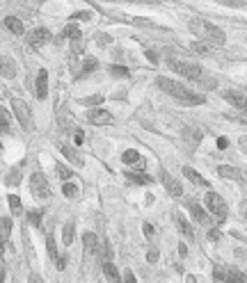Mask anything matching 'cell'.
<instances>
[{
	"label": "cell",
	"instance_id": "23",
	"mask_svg": "<svg viewBox=\"0 0 247 283\" xmlns=\"http://www.w3.org/2000/svg\"><path fill=\"white\" fill-rule=\"evenodd\" d=\"M62 153H64V158L69 162H74V165H78V167L82 165V155L78 153V151H74L71 146H62Z\"/></svg>",
	"mask_w": 247,
	"mask_h": 283
},
{
	"label": "cell",
	"instance_id": "53",
	"mask_svg": "<svg viewBox=\"0 0 247 283\" xmlns=\"http://www.w3.org/2000/svg\"><path fill=\"white\" fill-rule=\"evenodd\" d=\"M245 219H247V215H245Z\"/></svg>",
	"mask_w": 247,
	"mask_h": 283
},
{
	"label": "cell",
	"instance_id": "40",
	"mask_svg": "<svg viewBox=\"0 0 247 283\" xmlns=\"http://www.w3.org/2000/svg\"><path fill=\"white\" fill-rule=\"evenodd\" d=\"M208 240H210V242H218V240H220V231L210 229V231H208Z\"/></svg>",
	"mask_w": 247,
	"mask_h": 283
},
{
	"label": "cell",
	"instance_id": "32",
	"mask_svg": "<svg viewBox=\"0 0 247 283\" xmlns=\"http://www.w3.org/2000/svg\"><path fill=\"white\" fill-rule=\"evenodd\" d=\"M96 66H98L96 59H94V57H87L85 64H82V73H92V71H96Z\"/></svg>",
	"mask_w": 247,
	"mask_h": 283
},
{
	"label": "cell",
	"instance_id": "48",
	"mask_svg": "<svg viewBox=\"0 0 247 283\" xmlns=\"http://www.w3.org/2000/svg\"><path fill=\"white\" fill-rule=\"evenodd\" d=\"M82 139H85V135H82V133H76V144H82Z\"/></svg>",
	"mask_w": 247,
	"mask_h": 283
},
{
	"label": "cell",
	"instance_id": "17",
	"mask_svg": "<svg viewBox=\"0 0 247 283\" xmlns=\"http://www.w3.org/2000/svg\"><path fill=\"white\" fill-rule=\"evenodd\" d=\"M183 176L188 178V181H192L194 185H199V187H208L210 183L206 181L204 176H202V174H197V171L192 169V167H183Z\"/></svg>",
	"mask_w": 247,
	"mask_h": 283
},
{
	"label": "cell",
	"instance_id": "22",
	"mask_svg": "<svg viewBox=\"0 0 247 283\" xmlns=\"http://www.w3.org/2000/svg\"><path fill=\"white\" fill-rule=\"evenodd\" d=\"M62 34H64L69 41H80V37H82V34H80V27L76 25V23H69V25L64 27V32H62Z\"/></svg>",
	"mask_w": 247,
	"mask_h": 283
},
{
	"label": "cell",
	"instance_id": "43",
	"mask_svg": "<svg viewBox=\"0 0 247 283\" xmlns=\"http://www.w3.org/2000/svg\"><path fill=\"white\" fill-rule=\"evenodd\" d=\"M142 229H144V235H146V238H149V240H151V238H154V226H151V224H144V226H142Z\"/></svg>",
	"mask_w": 247,
	"mask_h": 283
},
{
	"label": "cell",
	"instance_id": "34",
	"mask_svg": "<svg viewBox=\"0 0 247 283\" xmlns=\"http://www.w3.org/2000/svg\"><path fill=\"white\" fill-rule=\"evenodd\" d=\"M18 181H21V169H14L7 174V185H18Z\"/></svg>",
	"mask_w": 247,
	"mask_h": 283
},
{
	"label": "cell",
	"instance_id": "5",
	"mask_svg": "<svg viewBox=\"0 0 247 283\" xmlns=\"http://www.w3.org/2000/svg\"><path fill=\"white\" fill-rule=\"evenodd\" d=\"M167 64H170V69H172L174 73L183 75V78H188V80H197V78H202V69H199L197 64L181 62V59H170Z\"/></svg>",
	"mask_w": 247,
	"mask_h": 283
},
{
	"label": "cell",
	"instance_id": "9",
	"mask_svg": "<svg viewBox=\"0 0 247 283\" xmlns=\"http://www.w3.org/2000/svg\"><path fill=\"white\" fill-rule=\"evenodd\" d=\"M34 91H37V98L44 101V98L48 96V71L42 69L37 73V82H34Z\"/></svg>",
	"mask_w": 247,
	"mask_h": 283
},
{
	"label": "cell",
	"instance_id": "6",
	"mask_svg": "<svg viewBox=\"0 0 247 283\" xmlns=\"http://www.w3.org/2000/svg\"><path fill=\"white\" fill-rule=\"evenodd\" d=\"M12 110H14V117L18 119V123H21L26 130H30V107H28L26 101H21V98H12Z\"/></svg>",
	"mask_w": 247,
	"mask_h": 283
},
{
	"label": "cell",
	"instance_id": "35",
	"mask_svg": "<svg viewBox=\"0 0 247 283\" xmlns=\"http://www.w3.org/2000/svg\"><path fill=\"white\" fill-rule=\"evenodd\" d=\"M58 174H60V178H62V181H69V178L74 176V171L66 169L64 165H58Z\"/></svg>",
	"mask_w": 247,
	"mask_h": 283
},
{
	"label": "cell",
	"instance_id": "18",
	"mask_svg": "<svg viewBox=\"0 0 247 283\" xmlns=\"http://www.w3.org/2000/svg\"><path fill=\"white\" fill-rule=\"evenodd\" d=\"M82 247H85V254L87 256H92V254H96V247H98V238L94 233H87L82 235Z\"/></svg>",
	"mask_w": 247,
	"mask_h": 283
},
{
	"label": "cell",
	"instance_id": "28",
	"mask_svg": "<svg viewBox=\"0 0 247 283\" xmlns=\"http://www.w3.org/2000/svg\"><path fill=\"white\" fill-rule=\"evenodd\" d=\"M7 201H10V208H12V213H14V215H21L23 213V206H21V199H18V197L10 194V197H7Z\"/></svg>",
	"mask_w": 247,
	"mask_h": 283
},
{
	"label": "cell",
	"instance_id": "33",
	"mask_svg": "<svg viewBox=\"0 0 247 283\" xmlns=\"http://www.w3.org/2000/svg\"><path fill=\"white\" fill-rule=\"evenodd\" d=\"M42 217H44V210H30V213H28V219H30L34 226L42 224Z\"/></svg>",
	"mask_w": 247,
	"mask_h": 283
},
{
	"label": "cell",
	"instance_id": "3",
	"mask_svg": "<svg viewBox=\"0 0 247 283\" xmlns=\"http://www.w3.org/2000/svg\"><path fill=\"white\" fill-rule=\"evenodd\" d=\"M204 203H206V210H208L210 215H213L218 222H224L226 215H229V208H226V203L222 201L220 194H215V192H208L204 197Z\"/></svg>",
	"mask_w": 247,
	"mask_h": 283
},
{
	"label": "cell",
	"instance_id": "49",
	"mask_svg": "<svg viewBox=\"0 0 247 283\" xmlns=\"http://www.w3.org/2000/svg\"><path fill=\"white\" fill-rule=\"evenodd\" d=\"M178 254H181V256H186V254H188V247H186V245H178Z\"/></svg>",
	"mask_w": 247,
	"mask_h": 283
},
{
	"label": "cell",
	"instance_id": "51",
	"mask_svg": "<svg viewBox=\"0 0 247 283\" xmlns=\"http://www.w3.org/2000/svg\"><path fill=\"white\" fill-rule=\"evenodd\" d=\"M242 181H245V183H247V171H242Z\"/></svg>",
	"mask_w": 247,
	"mask_h": 283
},
{
	"label": "cell",
	"instance_id": "4",
	"mask_svg": "<svg viewBox=\"0 0 247 283\" xmlns=\"http://www.w3.org/2000/svg\"><path fill=\"white\" fill-rule=\"evenodd\" d=\"M30 192H32V197L42 199V201H46V199L53 197V190H50V183L46 181V176H44L42 171H37V174H32V178H30Z\"/></svg>",
	"mask_w": 247,
	"mask_h": 283
},
{
	"label": "cell",
	"instance_id": "47",
	"mask_svg": "<svg viewBox=\"0 0 247 283\" xmlns=\"http://www.w3.org/2000/svg\"><path fill=\"white\" fill-rule=\"evenodd\" d=\"M28 283H44L42 279H39V274H30V279H28Z\"/></svg>",
	"mask_w": 247,
	"mask_h": 283
},
{
	"label": "cell",
	"instance_id": "36",
	"mask_svg": "<svg viewBox=\"0 0 247 283\" xmlns=\"http://www.w3.org/2000/svg\"><path fill=\"white\" fill-rule=\"evenodd\" d=\"M110 71H112L114 75H119V78H128V69H126V66H110Z\"/></svg>",
	"mask_w": 247,
	"mask_h": 283
},
{
	"label": "cell",
	"instance_id": "10",
	"mask_svg": "<svg viewBox=\"0 0 247 283\" xmlns=\"http://www.w3.org/2000/svg\"><path fill=\"white\" fill-rule=\"evenodd\" d=\"M222 98H224L226 103H231V105L236 107V110H240V112H247V96H242V94H236V91H222Z\"/></svg>",
	"mask_w": 247,
	"mask_h": 283
},
{
	"label": "cell",
	"instance_id": "2",
	"mask_svg": "<svg viewBox=\"0 0 247 283\" xmlns=\"http://www.w3.org/2000/svg\"><path fill=\"white\" fill-rule=\"evenodd\" d=\"M188 27L199 41H206V43H210V46H218V48H220L226 41L224 32H222L218 25H213L210 21H206V18H192V21L188 23Z\"/></svg>",
	"mask_w": 247,
	"mask_h": 283
},
{
	"label": "cell",
	"instance_id": "26",
	"mask_svg": "<svg viewBox=\"0 0 247 283\" xmlns=\"http://www.w3.org/2000/svg\"><path fill=\"white\" fill-rule=\"evenodd\" d=\"M62 194H64L66 199H76V197H78V187H76V183L66 181L64 185H62Z\"/></svg>",
	"mask_w": 247,
	"mask_h": 283
},
{
	"label": "cell",
	"instance_id": "16",
	"mask_svg": "<svg viewBox=\"0 0 247 283\" xmlns=\"http://www.w3.org/2000/svg\"><path fill=\"white\" fill-rule=\"evenodd\" d=\"M218 174L222 178H229V181H242V171L236 169V167H229V165H220L218 167Z\"/></svg>",
	"mask_w": 247,
	"mask_h": 283
},
{
	"label": "cell",
	"instance_id": "52",
	"mask_svg": "<svg viewBox=\"0 0 247 283\" xmlns=\"http://www.w3.org/2000/svg\"><path fill=\"white\" fill-rule=\"evenodd\" d=\"M188 283H197V281H194V279H192V277H188Z\"/></svg>",
	"mask_w": 247,
	"mask_h": 283
},
{
	"label": "cell",
	"instance_id": "11",
	"mask_svg": "<svg viewBox=\"0 0 247 283\" xmlns=\"http://www.w3.org/2000/svg\"><path fill=\"white\" fill-rule=\"evenodd\" d=\"M50 39V32L46 30V27H37V30H32L30 32V37H28V43L32 46V48H39V46H44V43Z\"/></svg>",
	"mask_w": 247,
	"mask_h": 283
},
{
	"label": "cell",
	"instance_id": "46",
	"mask_svg": "<svg viewBox=\"0 0 247 283\" xmlns=\"http://www.w3.org/2000/svg\"><path fill=\"white\" fill-rule=\"evenodd\" d=\"M64 267H66V258L60 256V258H58V270H64Z\"/></svg>",
	"mask_w": 247,
	"mask_h": 283
},
{
	"label": "cell",
	"instance_id": "29",
	"mask_svg": "<svg viewBox=\"0 0 247 283\" xmlns=\"http://www.w3.org/2000/svg\"><path fill=\"white\" fill-rule=\"evenodd\" d=\"M215 46H210V43H206V41H192V50H197V53H210Z\"/></svg>",
	"mask_w": 247,
	"mask_h": 283
},
{
	"label": "cell",
	"instance_id": "30",
	"mask_svg": "<svg viewBox=\"0 0 247 283\" xmlns=\"http://www.w3.org/2000/svg\"><path fill=\"white\" fill-rule=\"evenodd\" d=\"M103 94H94V96H87V98H80V103L82 105H101L103 103Z\"/></svg>",
	"mask_w": 247,
	"mask_h": 283
},
{
	"label": "cell",
	"instance_id": "37",
	"mask_svg": "<svg viewBox=\"0 0 247 283\" xmlns=\"http://www.w3.org/2000/svg\"><path fill=\"white\" fill-rule=\"evenodd\" d=\"M222 5H229V7H245V0H218Z\"/></svg>",
	"mask_w": 247,
	"mask_h": 283
},
{
	"label": "cell",
	"instance_id": "44",
	"mask_svg": "<svg viewBox=\"0 0 247 283\" xmlns=\"http://www.w3.org/2000/svg\"><path fill=\"white\" fill-rule=\"evenodd\" d=\"M110 41H112V37H110V34H98V43H110Z\"/></svg>",
	"mask_w": 247,
	"mask_h": 283
},
{
	"label": "cell",
	"instance_id": "25",
	"mask_svg": "<svg viewBox=\"0 0 247 283\" xmlns=\"http://www.w3.org/2000/svg\"><path fill=\"white\" fill-rule=\"evenodd\" d=\"M76 226L74 222H69V224H64V229H62V240H64V245H71V242L76 240Z\"/></svg>",
	"mask_w": 247,
	"mask_h": 283
},
{
	"label": "cell",
	"instance_id": "41",
	"mask_svg": "<svg viewBox=\"0 0 247 283\" xmlns=\"http://www.w3.org/2000/svg\"><path fill=\"white\" fill-rule=\"evenodd\" d=\"M226 146H229V139H226V137H218V149L224 151Z\"/></svg>",
	"mask_w": 247,
	"mask_h": 283
},
{
	"label": "cell",
	"instance_id": "14",
	"mask_svg": "<svg viewBox=\"0 0 247 283\" xmlns=\"http://www.w3.org/2000/svg\"><path fill=\"white\" fill-rule=\"evenodd\" d=\"M122 162L124 165H135L138 169H142L144 167V160H142V155L138 153L135 149H128V151H124V155H122Z\"/></svg>",
	"mask_w": 247,
	"mask_h": 283
},
{
	"label": "cell",
	"instance_id": "7",
	"mask_svg": "<svg viewBox=\"0 0 247 283\" xmlns=\"http://www.w3.org/2000/svg\"><path fill=\"white\" fill-rule=\"evenodd\" d=\"M160 181H162V185H165V190L170 192V197H174V199L183 197V187H181V183H178L174 176H170V174H167L165 169L160 171Z\"/></svg>",
	"mask_w": 247,
	"mask_h": 283
},
{
	"label": "cell",
	"instance_id": "13",
	"mask_svg": "<svg viewBox=\"0 0 247 283\" xmlns=\"http://www.w3.org/2000/svg\"><path fill=\"white\" fill-rule=\"evenodd\" d=\"M0 75L2 78H14L16 75V62L10 55H0Z\"/></svg>",
	"mask_w": 247,
	"mask_h": 283
},
{
	"label": "cell",
	"instance_id": "45",
	"mask_svg": "<svg viewBox=\"0 0 247 283\" xmlns=\"http://www.w3.org/2000/svg\"><path fill=\"white\" fill-rule=\"evenodd\" d=\"M146 57H149V62H154V64L158 62V55L154 53V50H146Z\"/></svg>",
	"mask_w": 247,
	"mask_h": 283
},
{
	"label": "cell",
	"instance_id": "20",
	"mask_svg": "<svg viewBox=\"0 0 247 283\" xmlns=\"http://www.w3.org/2000/svg\"><path fill=\"white\" fill-rule=\"evenodd\" d=\"M5 25H7V30H10V32H14V34H23V32H26V27H23L21 18L7 16V18H5Z\"/></svg>",
	"mask_w": 247,
	"mask_h": 283
},
{
	"label": "cell",
	"instance_id": "31",
	"mask_svg": "<svg viewBox=\"0 0 247 283\" xmlns=\"http://www.w3.org/2000/svg\"><path fill=\"white\" fill-rule=\"evenodd\" d=\"M46 249H48L50 258H55V261H58L60 254H58V247H55V238H53V235H48V240H46Z\"/></svg>",
	"mask_w": 247,
	"mask_h": 283
},
{
	"label": "cell",
	"instance_id": "12",
	"mask_svg": "<svg viewBox=\"0 0 247 283\" xmlns=\"http://www.w3.org/2000/svg\"><path fill=\"white\" fill-rule=\"evenodd\" d=\"M186 206H188V210L192 213V217L197 219L199 224H208V222H210V219H208V213H206V210L202 208V206H199L194 199H188V201H186Z\"/></svg>",
	"mask_w": 247,
	"mask_h": 283
},
{
	"label": "cell",
	"instance_id": "27",
	"mask_svg": "<svg viewBox=\"0 0 247 283\" xmlns=\"http://www.w3.org/2000/svg\"><path fill=\"white\" fill-rule=\"evenodd\" d=\"M12 121V114L7 112L5 107H0V133H7V126Z\"/></svg>",
	"mask_w": 247,
	"mask_h": 283
},
{
	"label": "cell",
	"instance_id": "38",
	"mask_svg": "<svg viewBox=\"0 0 247 283\" xmlns=\"http://www.w3.org/2000/svg\"><path fill=\"white\" fill-rule=\"evenodd\" d=\"M71 18H74V21H90L92 14H90V11H78V14H74Z\"/></svg>",
	"mask_w": 247,
	"mask_h": 283
},
{
	"label": "cell",
	"instance_id": "21",
	"mask_svg": "<svg viewBox=\"0 0 247 283\" xmlns=\"http://www.w3.org/2000/svg\"><path fill=\"white\" fill-rule=\"evenodd\" d=\"M174 224H176V229L181 231L186 238H192V229H190V224L183 219V215H178V213H174Z\"/></svg>",
	"mask_w": 247,
	"mask_h": 283
},
{
	"label": "cell",
	"instance_id": "15",
	"mask_svg": "<svg viewBox=\"0 0 247 283\" xmlns=\"http://www.w3.org/2000/svg\"><path fill=\"white\" fill-rule=\"evenodd\" d=\"M10 233H12V219L2 217L0 219V256H2V249H5L7 240H10Z\"/></svg>",
	"mask_w": 247,
	"mask_h": 283
},
{
	"label": "cell",
	"instance_id": "8",
	"mask_svg": "<svg viewBox=\"0 0 247 283\" xmlns=\"http://www.w3.org/2000/svg\"><path fill=\"white\" fill-rule=\"evenodd\" d=\"M87 119H90V123H94V126H106V123H112V114L108 112V110H103V107H94V110H90Z\"/></svg>",
	"mask_w": 247,
	"mask_h": 283
},
{
	"label": "cell",
	"instance_id": "1",
	"mask_svg": "<svg viewBox=\"0 0 247 283\" xmlns=\"http://www.w3.org/2000/svg\"><path fill=\"white\" fill-rule=\"evenodd\" d=\"M156 85L160 87L165 94H170L172 98H176L181 105H202V103H206V98L202 96V94H197V91H190L188 87H183L181 82L172 80V78H158Z\"/></svg>",
	"mask_w": 247,
	"mask_h": 283
},
{
	"label": "cell",
	"instance_id": "50",
	"mask_svg": "<svg viewBox=\"0 0 247 283\" xmlns=\"http://www.w3.org/2000/svg\"><path fill=\"white\" fill-rule=\"evenodd\" d=\"M5 281V270H2V267H0V283Z\"/></svg>",
	"mask_w": 247,
	"mask_h": 283
},
{
	"label": "cell",
	"instance_id": "19",
	"mask_svg": "<svg viewBox=\"0 0 247 283\" xmlns=\"http://www.w3.org/2000/svg\"><path fill=\"white\" fill-rule=\"evenodd\" d=\"M124 176L128 178V181H133L135 185H149V183H151V176H146V174H140V171H126Z\"/></svg>",
	"mask_w": 247,
	"mask_h": 283
},
{
	"label": "cell",
	"instance_id": "42",
	"mask_svg": "<svg viewBox=\"0 0 247 283\" xmlns=\"http://www.w3.org/2000/svg\"><path fill=\"white\" fill-rule=\"evenodd\" d=\"M146 261H149V263H156V261H158V251H156V249H151L149 254H146Z\"/></svg>",
	"mask_w": 247,
	"mask_h": 283
},
{
	"label": "cell",
	"instance_id": "39",
	"mask_svg": "<svg viewBox=\"0 0 247 283\" xmlns=\"http://www.w3.org/2000/svg\"><path fill=\"white\" fill-rule=\"evenodd\" d=\"M124 283H138V281H135V277H133V272H130V270H126V272H124Z\"/></svg>",
	"mask_w": 247,
	"mask_h": 283
},
{
	"label": "cell",
	"instance_id": "24",
	"mask_svg": "<svg viewBox=\"0 0 247 283\" xmlns=\"http://www.w3.org/2000/svg\"><path fill=\"white\" fill-rule=\"evenodd\" d=\"M103 274H106V277H108V281L119 283V272H117V267H114L110 261H106V263H103Z\"/></svg>",
	"mask_w": 247,
	"mask_h": 283
}]
</instances>
